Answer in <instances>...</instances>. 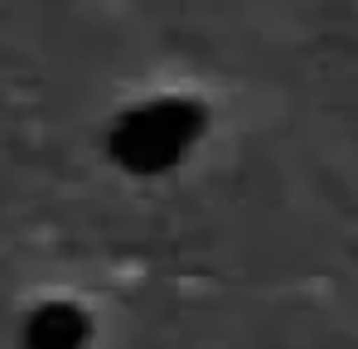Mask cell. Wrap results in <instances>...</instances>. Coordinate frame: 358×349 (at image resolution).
<instances>
[{"label": "cell", "mask_w": 358, "mask_h": 349, "mask_svg": "<svg viewBox=\"0 0 358 349\" xmlns=\"http://www.w3.org/2000/svg\"><path fill=\"white\" fill-rule=\"evenodd\" d=\"M20 345L24 349H87L92 345V315H87V306H78L68 296L39 301L20 325Z\"/></svg>", "instance_id": "cell-2"}, {"label": "cell", "mask_w": 358, "mask_h": 349, "mask_svg": "<svg viewBox=\"0 0 358 349\" xmlns=\"http://www.w3.org/2000/svg\"><path fill=\"white\" fill-rule=\"evenodd\" d=\"M203 131H208L203 102H194L184 93H160V97H145L117 112L107 131V156L117 170L136 174V179H155V174H170L175 165H184L189 151L203 141Z\"/></svg>", "instance_id": "cell-1"}]
</instances>
